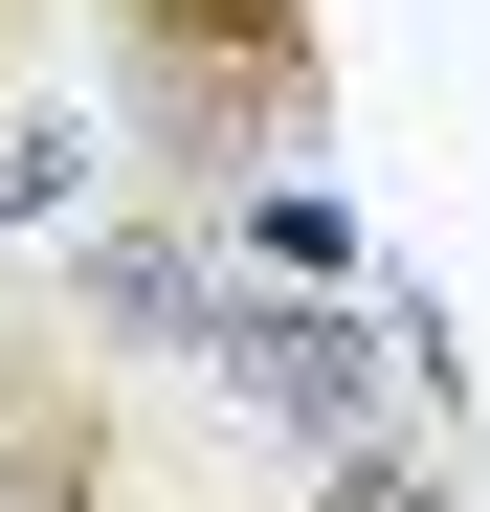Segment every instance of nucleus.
Instances as JSON below:
<instances>
[{
    "label": "nucleus",
    "instance_id": "7ed1b4c3",
    "mask_svg": "<svg viewBox=\"0 0 490 512\" xmlns=\"http://www.w3.org/2000/svg\"><path fill=\"white\" fill-rule=\"evenodd\" d=\"M45 290H67V334H90V357H134V379H201V334H223V290H245V245H223V201L134 179V201H67Z\"/></svg>",
    "mask_w": 490,
    "mask_h": 512
},
{
    "label": "nucleus",
    "instance_id": "20e7f679",
    "mask_svg": "<svg viewBox=\"0 0 490 512\" xmlns=\"http://www.w3.org/2000/svg\"><path fill=\"white\" fill-rule=\"evenodd\" d=\"M201 401L223 423H268V446L312 468V446H357V423H401V312H357V290H223V334H201Z\"/></svg>",
    "mask_w": 490,
    "mask_h": 512
},
{
    "label": "nucleus",
    "instance_id": "39448f33",
    "mask_svg": "<svg viewBox=\"0 0 490 512\" xmlns=\"http://www.w3.org/2000/svg\"><path fill=\"white\" fill-rule=\"evenodd\" d=\"M290 512H490V490L446 468V423H357V446L290 468Z\"/></svg>",
    "mask_w": 490,
    "mask_h": 512
},
{
    "label": "nucleus",
    "instance_id": "423d86ee",
    "mask_svg": "<svg viewBox=\"0 0 490 512\" xmlns=\"http://www.w3.org/2000/svg\"><path fill=\"white\" fill-rule=\"evenodd\" d=\"M45 45H67V0H0V112L45 90Z\"/></svg>",
    "mask_w": 490,
    "mask_h": 512
},
{
    "label": "nucleus",
    "instance_id": "f257e3e1",
    "mask_svg": "<svg viewBox=\"0 0 490 512\" xmlns=\"http://www.w3.org/2000/svg\"><path fill=\"white\" fill-rule=\"evenodd\" d=\"M112 67V156L179 201H245L335 134V0H67Z\"/></svg>",
    "mask_w": 490,
    "mask_h": 512
},
{
    "label": "nucleus",
    "instance_id": "f03ea898",
    "mask_svg": "<svg viewBox=\"0 0 490 512\" xmlns=\"http://www.w3.org/2000/svg\"><path fill=\"white\" fill-rule=\"evenodd\" d=\"M0 512H156L134 357H90L45 268H0Z\"/></svg>",
    "mask_w": 490,
    "mask_h": 512
}]
</instances>
